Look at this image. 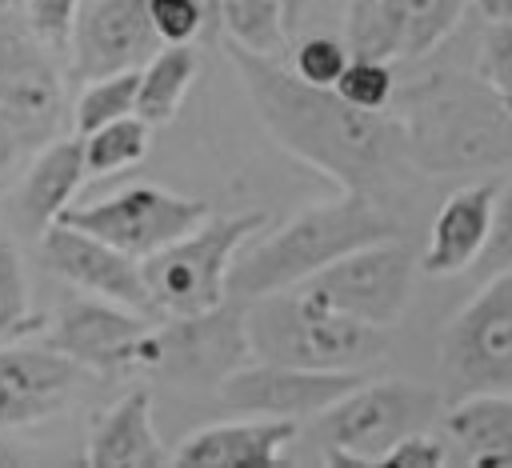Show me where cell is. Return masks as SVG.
Returning a JSON list of instances; mask_svg holds the SVG:
<instances>
[{
  "mask_svg": "<svg viewBox=\"0 0 512 468\" xmlns=\"http://www.w3.org/2000/svg\"><path fill=\"white\" fill-rule=\"evenodd\" d=\"M224 52L268 136L288 156L340 184V192H364L384 200L400 168H412L404 124L392 108H356L336 88L308 84L280 56L248 52L232 40L224 44Z\"/></svg>",
  "mask_w": 512,
  "mask_h": 468,
  "instance_id": "1",
  "label": "cell"
},
{
  "mask_svg": "<svg viewBox=\"0 0 512 468\" xmlns=\"http://www.w3.org/2000/svg\"><path fill=\"white\" fill-rule=\"evenodd\" d=\"M404 124L408 164L424 176H468L512 168V116L472 72L436 68L400 80L388 104Z\"/></svg>",
  "mask_w": 512,
  "mask_h": 468,
  "instance_id": "2",
  "label": "cell"
},
{
  "mask_svg": "<svg viewBox=\"0 0 512 468\" xmlns=\"http://www.w3.org/2000/svg\"><path fill=\"white\" fill-rule=\"evenodd\" d=\"M388 236H400V224L384 212V200L364 192H340L336 200L296 212L276 232H256L232 260L228 296L236 304H248L256 296L296 288L344 252Z\"/></svg>",
  "mask_w": 512,
  "mask_h": 468,
  "instance_id": "3",
  "label": "cell"
},
{
  "mask_svg": "<svg viewBox=\"0 0 512 468\" xmlns=\"http://www.w3.org/2000/svg\"><path fill=\"white\" fill-rule=\"evenodd\" d=\"M244 336L256 360L300 368H360L384 352V328L352 320L304 288L268 292L244 304Z\"/></svg>",
  "mask_w": 512,
  "mask_h": 468,
  "instance_id": "4",
  "label": "cell"
},
{
  "mask_svg": "<svg viewBox=\"0 0 512 468\" xmlns=\"http://www.w3.org/2000/svg\"><path fill=\"white\" fill-rule=\"evenodd\" d=\"M68 128V92L48 48L24 16L0 12V176L28 164Z\"/></svg>",
  "mask_w": 512,
  "mask_h": 468,
  "instance_id": "5",
  "label": "cell"
},
{
  "mask_svg": "<svg viewBox=\"0 0 512 468\" xmlns=\"http://www.w3.org/2000/svg\"><path fill=\"white\" fill-rule=\"evenodd\" d=\"M444 396L420 380H360L316 416L320 464H380L404 436L436 428Z\"/></svg>",
  "mask_w": 512,
  "mask_h": 468,
  "instance_id": "6",
  "label": "cell"
},
{
  "mask_svg": "<svg viewBox=\"0 0 512 468\" xmlns=\"http://www.w3.org/2000/svg\"><path fill=\"white\" fill-rule=\"evenodd\" d=\"M264 228L260 212H236V216H208L188 236L172 240L168 248L152 252L144 260V280L156 304V316L184 320L204 316L228 304V272L236 252Z\"/></svg>",
  "mask_w": 512,
  "mask_h": 468,
  "instance_id": "7",
  "label": "cell"
},
{
  "mask_svg": "<svg viewBox=\"0 0 512 468\" xmlns=\"http://www.w3.org/2000/svg\"><path fill=\"white\" fill-rule=\"evenodd\" d=\"M444 392H512V272L492 280L448 320L440 340Z\"/></svg>",
  "mask_w": 512,
  "mask_h": 468,
  "instance_id": "8",
  "label": "cell"
},
{
  "mask_svg": "<svg viewBox=\"0 0 512 468\" xmlns=\"http://www.w3.org/2000/svg\"><path fill=\"white\" fill-rule=\"evenodd\" d=\"M412 276H416V256L404 240L388 236L364 248L344 252L340 260H332L328 268H320L316 276H308L304 288L312 300L364 320L372 328H392L412 296Z\"/></svg>",
  "mask_w": 512,
  "mask_h": 468,
  "instance_id": "9",
  "label": "cell"
},
{
  "mask_svg": "<svg viewBox=\"0 0 512 468\" xmlns=\"http://www.w3.org/2000/svg\"><path fill=\"white\" fill-rule=\"evenodd\" d=\"M208 216H212V208L196 196H180V192H168L156 184H128L96 204L68 208L60 220L116 244L120 252H128L136 260H148L152 252H160L172 240L200 228Z\"/></svg>",
  "mask_w": 512,
  "mask_h": 468,
  "instance_id": "10",
  "label": "cell"
},
{
  "mask_svg": "<svg viewBox=\"0 0 512 468\" xmlns=\"http://www.w3.org/2000/svg\"><path fill=\"white\" fill-rule=\"evenodd\" d=\"M44 344L76 360L84 372L96 376H124L136 368H156V324L144 312H132L112 300H68L48 332Z\"/></svg>",
  "mask_w": 512,
  "mask_h": 468,
  "instance_id": "11",
  "label": "cell"
},
{
  "mask_svg": "<svg viewBox=\"0 0 512 468\" xmlns=\"http://www.w3.org/2000/svg\"><path fill=\"white\" fill-rule=\"evenodd\" d=\"M360 380H368L360 368H300V364L256 360L232 368L216 384V396L236 416L308 420L332 408L340 396H348Z\"/></svg>",
  "mask_w": 512,
  "mask_h": 468,
  "instance_id": "12",
  "label": "cell"
},
{
  "mask_svg": "<svg viewBox=\"0 0 512 468\" xmlns=\"http://www.w3.org/2000/svg\"><path fill=\"white\" fill-rule=\"evenodd\" d=\"M468 0H348L344 44L364 60H420L464 16Z\"/></svg>",
  "mask_w": 512,
  "mask_h": 468,
  "instance_id": "13",
  "label": "cell"
},
{
  "mask_svg": "<svg viewBox=\"0 0 512 468\" xmlns=\"http://www.w3.org/2000/svg\"><path fill=\"white\" fill-rule=\"evenodd\" d=\"M164 48L148 0H80L68 56L72 72L88 84L116 72H140Z\"/></svg>",
  "mask_w": 512,
  "mask_h": 468,
  "instance_id": "14",
  "label": "cell"
},
{
  "mask_svg": "<svg viewBox=\"0 0 512 468\" xmlns=\"http://www.w3.org/2000/svg\"><path fill=\"white\" fill-rule=\"evenodd\" d=\"M40 256L72 288L100 296V300H112V304H124L132 312L156 316V304H152V292L144 280V260L120 252L116 244L56 220L40 236Z\"/></svg>",
  "mask_w": 512,
  "mask_h": 468,
  "instance_id": "15",
  "label": "cell"
},
{
  "mask_svg": "<svg viewBox=\"0 0 512 468\" xmlns=\"http://www.w3.org/2000/svg\"><path fill=\"white\" fill-rule=\"evenodd\" d=\"M84 368L48 344H8L0 348V428H24L56 416Z\"/></svg>",
  "mask_w": 512,
  "mask_h": 468,
  "instance_id": "16",
  "label": "cell"
},
{
  "mask_svg": "<svg viewBox=\"0 0 512 468\" xmlns=\"http://www.w3.org/2000/svg\"><path fill=\"white\" fill-rule=\"evenodd\" d=\"M248 352L244 336V308L220 304L204 316L172 320L168 328H156V368L172 376H196V380H224Z\"/></svg>",
  "mask_w": 512,
  "mask_h": 468,
  "instance_id": "17",
  "label": "cell"
},
{
  "mask_svg": "<svg viewBox=\"0 0 512 468\" xmlns=\"http://www.w3.org/2000/svg\"><path fill=\"white\" fill-rule=\"evenodd\" d=\"M496 196H500V184L480 176L456 188L436 208L428 244L420 252V268L428 276H460L464 268L480 264L488 236H492V220H496Z\"/></svg>",
  "mask_w": 512,
  "mask_h": 468,
  "instance_id": "18",
  "label": "cell"
},
{
  "mask_svg": "<svg viewBox=\"0 0 512 468\" xmlns=\"http://www.w3.org/2000/svg\"><path fill=\"white\" fill-rule=\"evenodd\" d=\"M292 440H296V420L240 416V420L192 432L176 448V464L184 468H272L280 464Z\"/></svg>",
  "mask_w": 512,
  "mask_h": 468,
  "instance_id": "19",
  "label": "cell"
},
{
  "mask_svg": "<svg viewBox=\"0 0 512 468\" xmlns=\"http://www.w3.org/2000/svg\"><path fill=\"white\" fill-rule=\"evenodd\" d=\"M88 176V164H84V140H52L48 148H40L32 160H28V172L20 180V192H16V228L24 236H44L72 204V196L80 192Z\"/></svg>",
  "mask_w": 512,
  "mask_h": 468,
  "instance_id": "20",
  "label": "cell"
},
{
  "mask_svg": "<svg viewBox=\"0 0 512 468\" xmlns=\"http://www.w3.org/2000/svg\"><path fill=\"white\" fill-rule=\"evenodd\" d=\"M88 468H160L176 464V452H168L152 424V392L132 388L120 396L92 428L84 444Z\"/></svg>",
  "mask_w": 512,
  "mask_h": 468,
  "instance_id": "21",
  "label": "cell"
},
{
  "mask_svg": "<svg viewBox=\"0 0 512 468\" xmlns=\"http://www.w3.org/2000/svg\"><path fill=\"white\" fill-rule=\"evenodd\" d=\"M440 428L456 448V464L512 468V392H472L444 404Z\"/></svg>",
  "mask_w": 512,
  "mask_h": 468,
  "instance_id": "22",
  "label": "cell"
},
{
  "mask_svg": "<svg viewBox=\"0 0 512 468\" xmlns=\"http://www.w3.org/2000/svg\"><path fill=\"white\" fill-rule=\"evenodd\" d=\"M196 68H200V60H196L192 44H164V48L140 68L136 116L148 120L152 128L168 124V120L180 112V104H184V96H188V88H192V80H196Z\"/></svg>",
  "mask_w": 512,
  "mask_h": 468,
  "instance_id": "23",
  "label": "cell"
},
{
  "mask_svg": "<svg viewBox=\"0 0 512 468\" xmlns=\"http://www.w3.org/2000/svg\"><path fill=\"white\" fill-rule=\"evenodd\" d=\"M220 28L232 44L264 56H280L292 40L284 0H220Z\"/></svg>",
  "mask_w": 512,
  "mask_h": 468,
  "instance_id": "24",
  "label": "cell"
},
{
  "mask_svg": "<svg viewBox=\"0 0 512 468\" xmlns=\"http://www.w3.org/2000/svg\"><path fill=\"white\" fill-rule=\"evenodd\" d=\"M148 144H152V124L140 120L136 112L120 116V120H112L96 132H84L88 176H112V172H124V168L140 164L148 156Z\"/></svg>",
  "mask_w": 512,
  "mask_h": 468,
  "instance_id": "25",
  "label": "cell"
},
{
  "mask_svg": "<svg viewBox=\"0 0 512 468\" xmlns=\"http://www.w3.org/2000/svg\"><path fill=\"white\" fill-rule=\"evenodd\" d=\"M40 328H48V320L32 308L24 260H20L12 236L0 228V336L24 340V336H32Z\"/></svg>",
  "mask_w": 512,
  "mask_h": 468,
  "instance_id": "26",
  "label": "cell"
},
{
  "mask_svg": "<svg viewBox=\"0 0 512 468\" xmlns=\"http://www.w3.org/2000/svg\"><path fill=\"white\" fill-rule=\"evenodd\" d=\"M136 88H140V72H116V76H100V80H88V88L80 92L76 100V132H96L120 116H132L136 112Z\"/></svg>",
  "mask_w": 512,
  "mask_h": 468,
  "instance_id": "27",
  "label": "cell"
},
{
  "mask_svg": "<svg viewBox=\"0 0 512 468\" xmlns=\"http://www.w3.org/2000/svg\"><path fill=\"white\" fill-rule=\"evenodd\" d=\"M148 16L164 44H192L216 36L220 0H148Z\"/></svg>",
  "mask_w": 512,
  "mask_h": 468,
  "instance_id": "28",
  "label": "cell"
},
{
  "mask_svg": "<svg viewBox=\"0 0 512 468\" xmlns=\"http://www.w3.org/2000/svg\"><path fill=\"white\" fill-rule=\"evenodd\" d=\"M396 84H400V80H396V72H392L388 60H364V56H352L348 68H344L340 80H336V92H340L348 104H356V108L380 112V108L392 104Z\"/></svg>",
  "mask_w": 512,
  "mask_h": 468,
  "instance_id": "29",
  "label": "cell"
},
{
  "mask_svg": "<svg viewBox=\"0 0 512 468\" xmlns=\"http://www.w3.org/2000/svg\"><path fill=\"white\" fill-rule=\"evenodd\" d=\"M352 52L344 44V36H304L296 40V52H292V68L308 80V84H320V88H336L340 72L348 68Z\"/></svg>",
  "mask_w": 512,
  "mask_h": 468,
  "instance_id": "30",
  "label": "cell"
},
{
  "mask_svg": "<svg viewBox=\"0 0 512 468\" xmlns=\"http://www.w3.org/2000/svg\"><path fill=\"white\" fill-rule=\"evenodd\" d=\"M476 76L496 92V100H500V104L508 108V116H512V20L488 24V32L480 36Z\"/></svg>",
  "mask_w": 512,
  "mask_h": 468,
  "instance_id": "31",
  "label": "cell"
},
{
  "mask_svg": "<svg viewBox=\"0 0 512 468\" xmlns=\"http://www.w3.org/2000/svg\"><path fill=\"white\" fill-rule=\"evenodd\" d=\"M76 8L80 0H20V16L28 20V28L56 52H68Z\"/></svg>",
  "mask_w": 512,
  "mask_h": 468,
  "instance_id": "32",
  "label": "cell"
},
{
  "mask_svg": "<svg viewBox=\"0 0 512 468\" xmlns=\"http://www.w3.org/2000/svg\"><path fill=\"white\" fill-rule=\"evenodd\" d=\"M380 464H392V468H440V464H456V448L448 444V436L424 428V432L404 436Z\"/></svg>",
  "mask_w": 512,
  "mask_h": 468,
  "instance_id": "33",
  "label": "cell"
},
{
  "mask_svg": "<svg viewBox=\"0 0 512 468\" xmlns=\"http://www.w3.org/2000/svg\"><path fill=\"white\" fill-rule=\"evenodd\" d=\"M480 268L512 272V180L496 196V220H492V236H488V248L480 256Z\"/></svg>",
  "mask_w": 512,
  "mask_h": 468,
  "instance_id": "34",
  "label": "cell"
},
{
  "mask_svg": "<svg viewBox=\"0 0 512 468\" xmlns=\"http://www.w3.org/2000/svg\"><path fill=\"white\" fill-rule=\"evenodd\" d=\"M476 12L488 20V24H500V20H512V0H472Z\"/></svg>",
  "mask_w": 512,
  "mask_h": 468,
  "instance_id": "35",
  "label": "cell"
},
{
  "mask_svg": "<svg viewBox=\"0 0 512 468\" xmlns=\"http://www.w3.org/2000/svg\"><path fill=\"white\" fill-rule=\"evenodd\" d=\"M308 4H312V0H284V16H288V32H296V24L304 20V12H308Z\"/></svg>",
  "mask_w": 512,
  "mask_h": 468,
  "instance_id": "36",
  "label": "cell"
}]
</instances>
